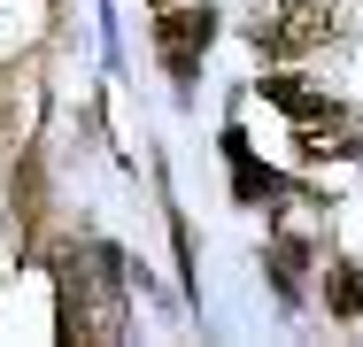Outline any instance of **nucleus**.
Here are the masks:
<instances>
[{
  "label": "nucleus",
  "instance_id": "1",
  "mask_svg": "<svg viewBox=\"0 0 363 347\" xmlns=\"http://www.w3.org/2000/svg\"><path fill=\"white\" fill-rule=\"evenodd\" d=\"M325 31H333L325 0H294V8H279L271 23H255V47L279 62V55H309V47H325Z\"/></svg>",
  "mask_w": 363,
  "mask_h": 347
},
{
  "label": "nucleus",
  "instance_id": "2",
  "mask_svg": "<svg viewBox=\"0 0 363 347\" xmlns=\"http://www.w3.org/2000/svg\"><path fill=\"white\" fill-rule=\"evenodd\" d=\"M201 47H209V8H178V16H162V62H170L178 85L194 77Z\"/></svg>",
  "mask_w": 363,
  "mask_h": 347
},
{
  "label": "nucleus",
  "instance_id": "3",
  "mask_svg": "<svg viewBox=\"0 0 363 347\" xmlns=\"http://www.w3.org/2000/svg\"><path fill=\"white\" fill-rule=\"evenodd\" d=\"M333 309H340V317H356V309H363V271H356V263L333 271Z\"/></svg>",
  "mask_w": 363,
  "mask_h": 347
}]
</instances>
